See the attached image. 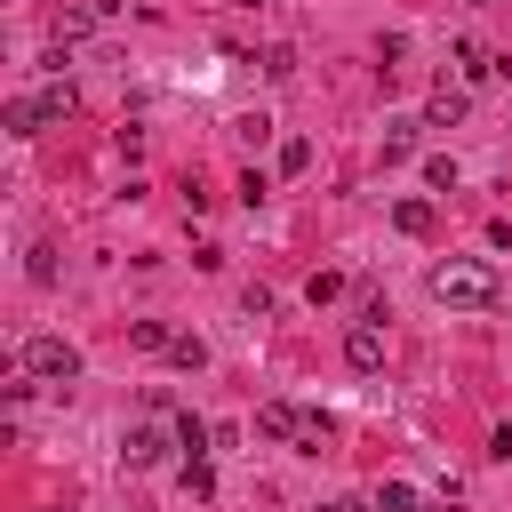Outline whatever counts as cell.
Segmentation results:
<instances>
[{
	"label": "cell",
	"instance_id": "cell-5",
	"mask_svg": "<svg viewBox=\"0 0 512 512\" xmlns=\"http://www.w3.org/2000/svg\"><path fill=\"white\" fill-rule=\"evenodd\" d=\"M464 112H472V96H464V88H448V80H440V88L424 96V120H432V128H456Z\"/></svg>",
	"mask_w": 512,
	"mask_h": 512
},
{
	"label": "cell",
	"instance_id": "cell-19",
	"mask_svg": "<svg viewBox=\"0 0 512 512\" xmlns=\"http://www.w3.org/2000/svg\"><path fill=\"white\" fill-rule=\"evenodd\" d=\"M304 168H312V144L288 136V144H280V176H304Z\"/></svg>",
	"mask_w": 512,
	"mask_h": 512
},
{
	"label": "cell",
	"instance_id": "cell-24",
	"mask_svg": "<svg viewBox=\"0 0 512 512\" xmlns=\"http://www.w3.org/2000/svg\"><path fill=\"white\" fill-rule=\"evenodd\" d=\"M464 8H488V0H464Z\"/></svg>",
	"mask_w": 512,
	"mask_h": 512
},
{
	"label": "cell",
	"instance_id": "cell-10",
	"mask_svg": "<svg viewBox=\"0 0 512 512\" xmlns=\"http://www.w3.org/2000/svg\"><path fill=\"white\" fill-rule=\"evenodd\" d=\"M416 128L424 120H384V160H408L416 152Z\"/></svg>",
	"mask_w": 512,
	"mask_h": 512
},
{
	"label": "cell",
	"instance_id": "cell-9",
	"mask_svg": "<svg viewBox=\"0 0 512 512\" xmlns=\"http://www.w3.org/2000/svg\"><path fill=\"white\" fill-rule=\"evenodd\" d=\"M176 488H184V496H216V472H208V456H184V464H176Z\"/></svg>",
	"mask_w": 512,
	"mask_h": 512
},
{
	"label": "cell",
	"instance_id": "cell-16",
	"mask_svg": "<svg viewBox=\"0 0 512 512\" xmlns=\"http://www.w3.org/2000/svg\"><path fill=\"white\" fill-rule=\"evenodd\" d=\"M328 440H336V424H328V416H320V408H312V416H304V432H296V448H304V456H320V448H328Z\"/></svg>",
	"mask_w": 512,
	"mask_h": 512
},
{
	"label": "cell",
	"instance_id": "cell-17",
	"mask_svg": "<svg viewBox=\"0 0 512 512\" xmlns=\"http://www.w3.org/2000/svg\"><path fill=\"white\" fill-rule=\"evenodd\" d=\"M376 512H424V504H416L408 480H384V488H376Z\"/></svg>",
	"mask_w": 512,
	"mask_h": 512
},
{
	"label": "cell",
	"instance_id": "cell-1",
	"mask_svg": "<svg viewBox=\"0 0 512 512\" xmlns=\"http://www.w3.org/2000/svg\"><path fill=\"white\" fill-rule=\"evenodd\" d=\"M432 296L456 304V312H488L496 304V272L472 264V256H448V264H432Z\"/></svg>",
	"mask_w": 512,
	"mask_h": 512
},
{
	"label": "cell",
	"instance_id": "cell-6",
	"mask_svg": "<svg viewBox=\"0 0 512 512\" xmlns=\"http://www.w3.org/2000/svg\"><path fill=\"white\" fill-rule=\"evenodd\" d=\"M256 432H264V440H296V432H304V408H288V400H264V408H256Z\"/></svg>",
	"mask_w": 512,
	"mask_h": 512
},
{
	"label": "cell",
	"instance_id": "cell-8",
	"mask_svg": "<svg viewBox=\"0 0 512 512\" xmlns=\"http://www.w3.org/2000/svg\"><path fill=\"white\" fill-rule=\"evenodd\" d=\"M392 224H400L408 240H424V232H432V200H416V192H408V200H392Z\"/></svg>",
	"mask_w": 512,
	"mask_h": 512
},
{
	"label": "cell",
	"instance_id": "cell-21",
	"mask_svg": "<svg viewBox=\"0 0 512 512\" xmlns=\"http://www.w3.org/2000/svg\"><path fill=\"white\" fill-rule=\"evenodd\" d=\"M304 296H312V304H336V296H344V272H312Z\"/></svg>",
	"mask_w": 512,
	"mask_h": 512
},
{
	"label": "cell",
	"instance_id": "cell-7",
	"mask_svg": "<svg viewBox=\"0 0 512 512\" xmlns=\"http://www.w3.org/2000/svg\"><path fill=\"white\" fill-rule=\"evenodd\" d=\"M32 112H40V128H48V120H72V112H80V96H72V80H48V88L32 96Z\"/></svg>",
	"mask_w": 512,
	"mask_h": 512
},
{
	"label": "cell",
	"instance_id": "cell-14",
	"mask_svg": "<svg viewBox=\"0 0 512 512\" xmlns=\"http://www.w3.org/2000/svg\"><path fill=\"white\" fill-rule=\"evenodd\" d=\"M168 336H176L168 320H136V328H128V344H136V352H168Z\"/></svg>",
	"mask_w": 512,
	"mask_h": 512
},
{
	"label": "cell",
	"instance_id": "cell-12",
	"mask_svg": "<svg viewBox=\"0 0 512 512\" xmlns=\"http://www.w3.org/2000/svg\"><path fill=\"white\" fill-rule=\"evenodd\" d=\"M0 120H8V136H40V112H32V96H8V112H0Z\"/></svg>",
	"mask_w": 512,
	"mask_h": 512
},
{
	"label": "cell",
	"instance_id": "cell-25",
	"mask_svg": "<svg viewBox=\"0 0 512 512\" xmlns=\"http://www.w3.org/2000/svg\"><path fill=\"white\" fill-rule=\"evenodd\" d=\"M256 8H264V0H256Z\"/></svg>",
	"mask_w": 512,
	"mask_h": 512
},
{
	"label": "cell",
	"instance_id": "cell-4",
	"mask_svg": "<svg viewBox=\"0 0 512 512\" xmlns=\"http://www.w3.org/2000/svg\"><path fill=\"white\" fill-rule=\"evenodd\" d=\"M168 440H176V432H160V424H136V432L120 440V464H128V472H152V464L168 456Z\"/></svg>",
	"mask_w": 512,
	"mask_h": 512
},
{
	"label": "cell",
	"instance_id": "cell-11",
	"mask_svg": "<svg viewBox=\"0 0 512 512\" xmlns=\"http://www.w3.org/2000/svg\"><path fill=\"white\" fill-rule=\"evenodd\" d=\"M96 16H104V8H64V16H56V40H88Z\"/></svg>",
	"mask_w": 512,
	"mask_h": 512
},
{
	"label": "cell",
	"instance_id": "cell-15",
	"mask_svg": "<svg viewBox=\"0 0 512 512\" xmlns=\"http://www.w3.org/2000/svg\"><path fill=\"white\" fill-rule=\"evenodd\" d=\"M208 440H216V432H208L200 416H176V448H184V456H208Z\"/></svg>",
	"mask_w": 512,
	"mask_h": 512
},
{
	"label": "cell",
	"instance_id": "cell-23",
	"mask_svg": "<svg viewBox=\"0 0 512 512\" xmlns=\"http://www.w3.org/2000/svg\"><path fill=\"white\" fill-rule=\"evenodd\" d=\"M320 512H376V504H360V496H328Z\"/></svg>",
	"mask_w": 512,
	"mask_h": 512
},
{
	"label": "cell",
	"instance_id": "cell-18",
	"mask_svg": "<svg viewBox=\"0 0 512 512\" xmlns=\"http://www.w3.org/2000/svg\"><path fill=\"white\" fill-rule=\"evenodd\" d=\"M168 360H176V368H208V344H200V336H168Z\"/></svg>",
	"mask_w": 512,
	"mask_h": 512
},
{
	"label": "cell",
	"instance_id": "cell-20",
	"mask_svg": "<svg viewBox=\"0 0 512 512\" xmlns=\"http://www.w3.org/2000/svg\"><path fill=\"white\" fill-rule=\"evenodd\" d=\"M424 184H432V192H456V160L432 152V160H424Z\"/></svg>",
	"mask_w": 512,
	"mask_h": 512
},
{
	"label": "cell",
	"instance_id": "cell-2",
	"mask_svg": "<svg viewBox=\"0 0 512 512\" xmlns=\"http://www.w3.org/2000/svg\"><path fill=\"white\" fill-rule=\"evenodd\" d=\"M24 376L72 384V376H80V344H72V336H32V344H24Z\"/></svg>",
	"mask_w": 512,
	"mask_h": 512
},
{
	"label": "cell",
	"instance_id": "cell-22",
	"mask_svg": "<svg viewBox=\"0 0 512 512\" xmlns=\"http://www.w3.org/2000/svg\"><path fill=\"white\" fill-rule=\"evenodd\" d=\"M24 272H32L40 288H48V280H56V248H32V256H24Z\"/></svg>",
	"mask_w": 512,
	"mask_h": 512
},
{
	"label": "cell",
	"instance_id": "cell-3",
	"mask_svg": "<svg viewBox=\"0 0 512 512\" xmlns=\"http://www.w3.org/2000/svg\"><path fill=\"white\" fill-rule=\"evenodd\" d=\"M344 368H352V376H376V368H384V328H376V320H352V328H344Z\"/></svg>",
	"mask_w": 512,
	"mask_h": 512
},
{
	"label": "cell",
	"instance_id": "cell-13",
	"mask_svg": "<svg viewBox=\"0 0 512 512\" xmlns=\"http://www.w3.org/2000/svg\"><path fill=\"white\" fill-rule=\"evenodd\" d=\"M232 136H240L248 152H264V144H272V120H264V112H240V120H232Z\"/></svg>",
	"mask_w": 512,
	"mask_h": 512
}]
</instances>
